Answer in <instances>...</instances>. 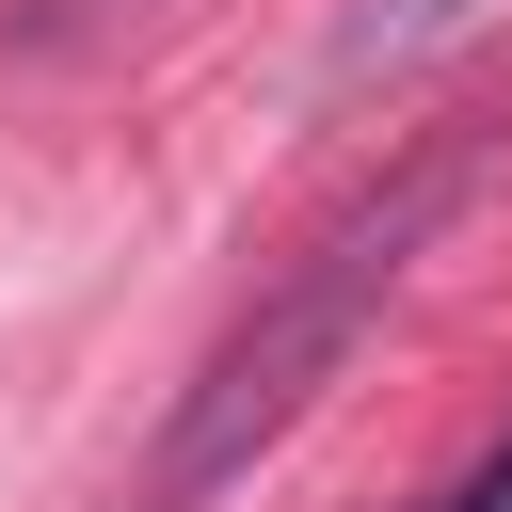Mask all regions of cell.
Listing matches in <instances>:
<instances>
[{"label": "cell", "mask_w": 512, "mask_h": 512, "mask_svg": "<svg viewBox=\"0 0 512 512\" xmlns=\"http://www.w3.org/2000/svg\"><path fill=\"white\" fill-rule=\"evenodd\" d=\"M448 192H464V160L400 176L384 208H352V224H336V240H320V256H304V272H288V288L208 352V384L176 400V432H160V464H144V496H128V512H208V496H224V480H240V464L320 400V368L384 320V288H400V272H416V240L448 224Z\"/></svg>", "instance_id": "obj_1"}, {"label": "cell", "mask_w": 512, "mask_h": 512, "mask_svg": "<svg viewBox=\"0 0 512 512\" xmlns=\"http://www.w3.org/2000/svg\"><path fill=\"white\" fill-rule=\"evenodd\" d=\"M496 0H368L352 32H336V80H384V64H432L448 32H480Z\"/></svg>", "instance_id": "obj_2"}, {"label": "cell", "mask_w": 512, "mask_h": 512, "mask_svg": "<svg viewBox=\"0 0 512 512\" xmlns=\"http://www.w3.org/2000/svg\"><path fill=\"white\" fill-rule=\"evenodd\" d=\"M448 512H512V448H496V464H480V480H464Z\"/></svg>", "instance_id": "obj_3"}]
</instances>
